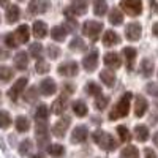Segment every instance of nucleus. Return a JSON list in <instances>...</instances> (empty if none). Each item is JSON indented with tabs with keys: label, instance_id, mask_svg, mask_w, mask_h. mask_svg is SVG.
Returning <instances> with one entry per match:
<instances>
[{
	"label": "nucleus",
	"instance_id": "17",
	"mask_svg": "<svg viewBox=\"0 0 158 158\" xmlns=\"http://www.w3.org/2000/svg\"><path fill=\"white\" fill-rule=\"evenodd\" d=\"M15 36L18 40V43H27L29 41V38H30V29H29V25H19L18 30L15 32Z\"/></svg>",
	"mask_w": 158,
	"mask_h": 158
},
{
	"label": "nucleus",
	"instance_id": "44",
	"mask_svg": "<svg viewBox=\"0 0 158 158\" xmlns=\"http://www.w3.org/2000/svg\"><path fill=\"white\" fill-rule=\"evenodd\" d=\"M48 136V125L46 122H36V138Z\"/></svg>",
	"mask_w": 158,
	"mask_h": 158
},
{
	"label": "nucleus",
	"instance_id": "55",
	"mask_svg": "<svg viewBox=\"0 0 158 158\" xmlns=\"http://www.w3.org/2000/svg\"><path fill=\"white\" fill-rule=\"evenodd\" d=\"M32 158H44V156H43V155H41V153H38V155H33V156H32Z\"/></svg>",
	"mask_w": 158,
	"mask_h": 158
},
{
	"label": "nucleus",
	"instance_id": "32",
	"mask_svg": "<svg viewBox=\"0 0 158 158\" xmlns=\"http://www.w3.org/2000/svg\"><path fill=\"white\" fill-rule=\"evenodd\" d=\"M120 158H139V150L135 146H127L120 152Z\"/></svg>",
	"mask_w": 158,
	"mask_h": 158
},
{
	"label": "nucleus",
	"instance_id": "23",
	"mask_svg": "<svg viewBox=\"0 0 158 158\" xmlns=\"http://www.w3.org/2000/svg\"><path fill=\"white\" fill-rule=\"evenodd\" d=\"M32 30H33V36L35 38H44L48 35V25L44 22H41V21H36L33 24V29Z\"/></svg>",
	"mask_w": 158,
	"mask_h": 158
},
{
	"label": "nucleus",
	"instance_id": "43",
	"mask_svg": "<svg viewBox=\"0 0 158 158\" xmlns=\"http://www.w3.org/2000/svg\"><path fill=\"white\" fill-rule=\"evenodd\" d=\"M36 73H40V74H44V73H48L49 71V63L46 62V60H43V59H40L38 62H36Z\"/></svg>",
	"mask_w": 158,
	"mask_h": 158
},
{
	"label": "nucleus",
	"instance_id": "3",
	"mask_svg": "<svg viewBox=\"0 0 158 158\" xmlns=\"http://www.w3.org/2000/svg\"><path fill=\"white\" fill-rule=\"evenodd\" d=\"M100 32H103V24L101 22H97V21H87L84 25H82V33L85 36H89L92 41H95L98 38Z\"/></svg>",
	"mask_w": 158,
	"mask_h": 158
},
{
	"label": "nucleus",
	"instance_id": "36",
	"mask_svg": "<svg viewBox=\"0 0 158 158\" xmlns=\"http://www.w3.org/2000/svg\"><path fill=\"white\" fill-rule=\"evenodd\" d=\"M41 52H43V46L40 44V43H33V44H30V48H29V54H30V57L40 60V57H41Z\"/></svg>",
	"mask_w": 158,
	"mask_h": 158
},
{
	"label": "nucleus",
	"instance_id": "1",
	"mask_svg": "<svg viewBox=\"0 0 158 158\" xmlns=\"http://www.w3.org/2000/svg\"><path fill=\"white\" fill-rule=\"evenodd\" d=\"M131 97H133V94H130V92L123 94V97L120 98V101H118L115 106H114V109L109 112V120H117V118H120V117H127L128 115Z\"/></svg>",
	"mask_w": 158,
	"mask_h": 158
},
{
	"label": "nucleus",
	"instance_id": "14",
	"mask_svg": "<svg viewBox=\"0 0 158 158\" xmlns=\"http://www.w3.org/2000/svg\"><path fill=\"white\" fill-rule=\"evenodd\" d=\"M67 103H68V97L67 95H60L54 103H52L51 111L54 114H57V115H60V114H63L65 109H67Z\"/></svg>",
	"mask_w": 158,
	"mask_h": 158
},
{
	"label": "nucleus",
	"instance_id": "50",
	"mask_svg": "<svg viewBox=\"0 0 158 158\" xmlns=\"http://www.w3.org/2000/svg\"><path fill=\"white\" fill-rule=\"evenodd\" d=\"M144 158H156V153H155V150H152V149H144Z\"/></svg>",
	"mask_w": 158,
	"mask_h": 158
},
{
	"label": "nucleus",
	"instance_id": "26",
	"mask_svg": "<svg viewBox=\"0 0 158 158\" xmlns=\"http://www.w3.org/2000/svg\"><path fill=\"white\" fill-rule=\"evenodd\" d=\"M135 136L139 142H146L149 139V128L146 125H136L135 128Z\"/></svg>",
	"mask_w": 158,
	"mask_h": 158
},
{
	"label": "nucleus",
	"instance_id": "25",
	"mask_svg": "<svg viewBox=\"0 0 158 158\" xmlns=\"http://www.w3.org/2000/svg\"><path fill=\"white\" fill-rule=\"evenodd\" d=\"M153 70H155V67H153L152 60L144 59V60L141 62V74H142L144 77H150V76L153 74Z\"/></svg>",
	"mask_w": 158,
	"mask_h": 158
},
{
	"label": "nucleus",
	"instance_id": "8",
	"mask_svg": "<svg viewBox=\"0 0 158 158\" xmlns=\"http://www.w3.org/2000/svg\"><path fill=\"white\" fill-rule=\"evenodd\" d=\"M82 67L85 71H94L97 70L98 67V51L94 49L92 52H89V54L82 59Z\"/></svg>",
	"mask_w": 158,
	"mask_h": 158
},
{
	"label": "nucleus",
	"instance_id": "35",
	"mask_svg": "<svg viewBox=\"0 0 158 158\" xmlns=\"http://www.w3.org/2000/svg\"><path fill=\"white\" fill-rule=\"evenodd\" d=\"M85 90H87V94H89L90 97H100V95H101V87H100L97 82H94V81L87 82Z\"/></svg>",
	"mask_w": 158,
	"mask_h": 158
},
{
	"label": "nucleus",
	"instance_id": "54",
	"mask_svg": "<svg viewBox=\"0 0 158 158\" xmlns=\"http://www.w3.org/2000/svg\"><path fill=\"white\" fill-rule=\"evenodd\" d=\"M0 5H8V0H0Z\"/></svg>",
	"mask_w": 158,
	"mask_h": 158
},
{
	"label": "nucleus",
	"instance_id": "5",
	"mask_svg": "<svg viewBox=\"0 0 158 158\" xmlns=\"http://www.w3.org/2000/svg\"><path fill=\"white\" fill-rule=\"evenodd\" d=\"M63 13H65V16H67V18L85 15V13H87V3H85V0H74V2L68 8H65Z\"/></svg>",
	"mask_w": 158,
	"mask_h": 158
},
{
	"label": "nucleus",
	"instance_id": "37",
	"mask_svg": "<svg viewBox=\"0 0 158 158\" xmlns=\"http://www.w3.org/2000/svg\"><path fill=\"white\" fill-rule=\"evenodd\" d=\"M13 70L10 67H0V81L2 82H8L13 79Z\"/></svg>",
	"mask_w": 158,
	"mask_h": 158
},
{
	"label": "nucleus",
	"instance_id": "12",
	"mask_svg": "<svg viewBox=\"0 0 158 158\" xmlns=\"http://www.w3.org/2000/svg\"><path fill=\"white\" fill-rule=\"evenodd\" d=\"M125 36L130 41H138L141 38V25L138 22H130L125 29Z\"/></svg>",
	"mask_w": 158,
	"mask_h": 158
},
{
	"label": "nucleus",
	"instance_id": "52",
	"mask_svg": "<svg viewBox=\"0 0 158 158\" xmlns=\"http://www.w3.org/2000/svg\"><path fill=\"white\" fill-rule=\"evenodd\" d=\"M153 144H155V146L158 147V131H156V133L153 135Z\"/></svg>",
	"mask_w": 158,
	"mask_h": 158
},
{
	"label": "nucleus",
	"instance_id": "49",
	"mask_svg": "<svg viewBox=\"0 0 158 158\" xmlns=\"http://www.w3.org/2000/svg\"><path fill=\"white\" fill-rule=\"evenodd\" d=\"M73 92H74V85H73V84H70V82H65V84H63V87H62V95L70 97Z\"/></svg>",
	"mask_w": 158,
	"mask_h": 158
},
{
	"label": "nucleus",
	"instance_id": "46",
	"mask_svg": "<svg viewBox=\"0 0 158 158\" xmlns=\"http://www.w3.org/2000/svg\"><path fill=\"white\" fill-rule=\"evenodd\" d=\"M48 56H49V59H57L59 56H60V49H59V46H56V44H49L48 46Z\"/></svg>",
	"mask_w": 158,
	"mask_h": 158
},
{
	"label": "nucleus",
	"instance_id": "7",
	"mask_svg": "<svg viewBox=\"0 0 158 158\" xmlns=\"http://www.w3.org/2000/svg\"><path fill=\"white\" fill-rule=\"evenodd\" d=\"M71 123V118L70 117H62L60 120H57L54 123V127H52V133H54V136L57 138H63L65 133H67V130Z\"/></svg>",
	"mask_w": 158,
	"mask_h": 158
},
{
	"label": "nucleus",
	"instance_id": "38",
	"mask_svg": "<svg viewBox=\"0 0 158 158\" xmlns=\"http://www.w3.org/2000/svg\"><path fill=\"white\" fill-rule=\"evenodd\" d=\"M32 147H33L32 141H30V139H24V141L21 142V146H19V153H21L22 156L29 155V153H30V150H32Z\"/></svg>",
	"mask_w": 158,
	"mask_h": 158
},
{
	"label": "nucleus",
	"instance_id": "6",
	"mask_svg": "<svg viewBox=\"0 0 158 158\" xmlns=\"http://www.w3.org/2000/svg\"><path fill=\"white\" fill-rule=\"evenodd\" d=\"M25 85H27V77H21L18 79V81L13 84V87L8 90V97L11 101H16L19 98V95L22 94V90L25 89Z\"/></svg>",
	"mask_w": 158,
	"mask_h": 158
},
{
	"label": "nucleus",
	"instance_id": "2",
	"mask_svg": "<svg viewBox=\"0 0 158 158\" xmlns=\"http://www.w3.org/2000/svg\"><path fill=\"white\" fill-rule=\"evenodd\" d=\"M92 138H94V141L98 144L103 150L111 152V150H114V149L117 147V141H115L109 133H104V131H101V130L95 131V133L92 135Z\"/></svg>",
	"mask_w": 158,
	"mask_h": 158
},
{
	"label": "nucleus",
	"instance_id": "39",
	"mask_svg": "<svg viewBox=\"0 0 158 158\" xmlns=\"http://www.w3.org/2000/svg\"><path fill=\"white\" fill-rule=\"evenodd\" d=\"M11 125V115L3 111V109H0V128H8Z\"/></svg>",
	"mask_w": 158,
	"mask_h": 158
},
{
	"label": "nucleus",
	"instance_id": "20",
	"mask_svg": "<svg viewBox=\"0 0 158 158\" xmlns=\"http://www.w3.org/2000/svg\"><path fill=\"white\" fill-rule=\"evenodd\" d=\"M19 16H21V10H19V6H16V5H8V8H6V15H5L8 24L16 22V21L19 19Z\"/></svg>",
	"mask_w": 158,
	"mask_h": 158
},
{
	"label": "nucleus",
	"instance_id": "4",
	"mask_svg": "<svg viewBox=\"0 0 158 158\" xmlns=\"http://www.w3.org/2000/svg\"><path fill=\"white\" fill-rule=\"evenodd\" d=\"M120 8L130 16H139L142 13V2L141 0H122Z\"/></svg>",
	"mask_w": 158,
	"mask_h": 158
},
{
	"label": "nucleus",
	"instance_id": "9",
	"mask_svg": "<svg viewBox=\"0 0 158 158\" xmlns=\"http://www.w3.org/2000/svg\"><path fill=\"white\" fill-rule=\"evenodd\" d=\"M57 71H59L60 76L71 77V76H76V74H77L79 67H77V63H76V62H63L62 65H59Z\"/></svg>",
	"mask_w": 158,
	"mask_h": 158
},
{
	"label": "nucleus",
	"instance_id": "19",
	"mask_svg": "<svg viewBox=\"0 0 158 158\" xmlns=\"http://www.w3.org/2000/svg\"><path fill=\"white\" fill-rule=\"evenodd\" d=\"M27 65H29V57H27V54L25 52H18V54L15 56V67H16V70H19V71H24L25 68H27Z\"/></svg>",
	"mask_w": 158,
	"mask_h": 158
},
{
	"label": "nucleus",
	"instance_id": "22",
	"mask_svg": "<svg viewBox=\"0 0 158 158\" xmlns=\"http://www.w3.org/2000/svg\"><path fill=\"white\" fill-rule=\"evenodd\" d=\"M73 112L77 115V117H85L87 115V112H89V109H87V104L82 101V100H76L73 104Z\"/></svg>",
	"mask_w": 158,
	"mask_h": 158
},
{
	"label": "nucleus",
	"instance_id": "51",
	"mask_svg": "<svg viewBox=\"0 0 158 158\" xmlns=\"http://www.w3.org/2000/svg\"><path fill=\"white\" fill-rule=\"evenodd\" d=\"M152 30H153V35H155V36H158V22H155V24H153Z\"/></svg>",
	"mask_w": 158,
	"mask_h": 158
},
{
	"label": "nucleus",
	"instance_id": "34",
	"mask_svg": "<svg viewBox=\"0 0 158 158\" xmlns=\"http://www.w3.org/2000/svg\"><path fill=\"white\" fill-rule=\"evenodd\" d=\"M70 49H71V51H85V49H87V44L84 43V40H82V38L76 36V38L71 40Z\"/></svg>",
	"mask_w": 158,
	"mask_h": 158
},
{
	"label": "nucleus",
	"instance_id": "48",
	"mask_svg": "<svg viewBox=\"0 0 158 158\" xmlns=\"http://www.w3.org/2000/svg\"><path fill=\"white\" fill-rule=\"evenodd\" d=\"M146 92L152 97H158V82H149L146 87Z\"/></svg>",
	"mask_w": 158,
	"mask_h": 158
},
{
	"label": "nucleus",
	"instance_id": "10",
	"mask_svg": "<svg viewBox=\"0 0 158 158\" xmlns=\"http://www.w3.org/2000/svg\"><path fill=\"white\" fill-rule=\"evenodd\" d=\"M49 0H30L29 3V11L32 15H43L49 8Z\"/></svg>",
	"mask_w": 158,
	"mask_h": 158
},
{
	"label": "nucleus",
	"instance_id": "11",
	"mask_svg": "<svg viewBox=\"0 0 158 158\" xmlns=\"http://www.w3.org/2000/svg\"><path fill=\"white\" fill-rule=\"evenodd\" d=\"M56 90H57V85L54 82V79L46 77V79H43V81L40 82V92H41V95H44V97L54 95Z\"/></svg>",
	"mask_w": 158,
	"mask_h": 158
},
{
	"label": "nucleus",
	"instance_id": "42",
	"mask_svg": "<svg viewBox=\"0 0 158 158\" xmlns=\"http://www.w3.org/2000/svg\"><path fill=\"white\" fill-rule=\"evenodd\" d=\"M24 100L27 101V103H35V101L38 100V95H36V89H35V87H30L27 92H25Z\"/></svg>",
	"mask_w": 158,
	"mask_h": 158
},
{
	"label": "nucleus",
	"instance_id": "47",
	"mask_svg": "<svg viewBox=\"0 0 158 158\" xmlns=\"http://www.w3.org/2000/svg\"><path fill=\"white\" fill-rule=\"evenodd\" d=\"M5 44H6L10 49L19 46V44H18V40H16V36H15V33H8V35L5 36Z\"/></svg>",
	"mask_w": 158,
	"mask_h": 158
},
{
	"label": "nucleus",
	"instance_id": "24",
	"mask_svg": "<svg viewBox=\"0 0 158 158\" xmlns=\"http://www.w3.org/2000/svg\"><path fill=\"white\" fill-rule=\"evenodd\" d=\"M100 79L104 82V85H106V87H112L114 82H115V74H114L112 70H103L100 73Z\"/></svg>",
	"mask_w": 158,
	"mask_h": 158
},
{
	"label": "nucleus",
	"instance_id": "28",
	"mask_svg": "<svg viewBox=\"0 0 158 158\" xmlns=\"http://www.w3.org/2000/svg\"><path fill=\"white\" fill-rule=\"evenodd\" d=\"M48 153H49L51 156H54V158H62L63 153H65V149H63L62 144H49Z\"/></svg>",
	"mask_w": 158,
	"mask_h": 158
},
{
	"label": "nucleus",
	"instance_id": "15",
	"mask_svg": "<svg viewBox=\"0 0 158 158\" xmlns=\"http://www.w3.org/2000/svg\"><path fill=\"white\" fill-rule=\"evenodd\" d=\"M147 108H149L147 100L144 98L142 95H138L136 97V103H135V114H136V117H142L144 114L147 112Z\"/></svg>",
	"mask_w": 158,
	"mask_h": 158
},
{
	"label": "nucleus",
	"instance_id": "16",
	"mask_svg": "<svg viewBox=\"0 0 158 158\" xmlns=\"http://www.w3.org/2000/svg\"><path fill=\"white\" fill-rule=\"evenodd\" d=\"M104 65L115 70V68H118L122 65V60H120V57H118L117 52H108V54L104 56Z\"/></svg>",
	"mask_w": 158,
	"mask_h": 158
},
{
	"label": "nucleus",
	"instance_id": "33",
	"mask_svg": "<svg viewBox=\"0 0 158 158\" xmlns=\"http://www.w3.org/2000/svg\"><path fill=\"white\" fill-rule=\"evenodd\" d=\"M48 115H49L48 106H46V104H40V106L36 108V111H35V117H36V120H38V122H44L46 118H48Z\"/></svg>",
	"mask_w": 158,
	"mask_h": 158
},
{
	"label": "nucleus",
	"instance_id": "53",
	"mask_svg": "<svg viewBox=\"0 0 158 158\" xmlns=\"http://www.w3.org/2000/svg\"><path fill=\"white\" fill-rule=\"evenodd\" d=\"M156 122H158V120H156V115H155V114H153V115H150V123H153V125H155Z\"/></svg>",
	"mask_w": 158,
	"mask_h": 158
},
{
	"label": "nucleus",
	"instance_id": "40",
	"mask_svg": "<svg viewBox=\"0 0 158 158\" xmlns=\"http://www.w3.org/2000/svg\"><path fill=\"white\" fill-rule=\"evenodd\" d=\"M117 135H118V138H120V141L122 142H128L130 141V131H128V128L127 127H123V125H120V127H117Z\"/></svg>",
	"mask_w": 158,
	"mask_h": 158
},
{
	"label": "nucleus",
	"instance_id": "13",
	"mask_svg": "<svg viewBox=\"0 0 158 158\" xmlns=\"http://www.w3.org/2000/svg\"><path fill=\"white\" fill-rule=\"evenodd\" d=\"M89 138V130L87 127L84 125H79L73 130V133H71V142L77 144V142H84L85 139Z\"/></svg>",
	"mask_w": 158,
	"mask_h": 158
},
{
	"label": "nucleus",
	"instance_id": "18",
	"mask_svg": "<svg viewBox=\"0 0 158 158\" xmlns=\"http://www.w3.org/2000/svg\"><path fill=\"white\" fill-rule=\"evenodd\" d=\"M120 43V36H118L114 30H106L104 32V36H103V44L104 46H115Z\"/></svg>",
	"mask_w": 158,
	"mask_h": 158
},
{
	"label": "nucleus",
	"instance_id": "45",
	"mask_svg": "<svg viewBox=\"0 0 158 158\" xmlns=\"http://www.w3.org/2000/svg\"><path fill=\"white\" fill-rule=\"evenodd\" d=\"M63 29L67 30L68 33H71V32H74L77 29V22L73 18H67V19H65V27Z\"/></svg>",
	"mask_w": 158,
	"mask_h": 158
},
{
	"label": "nucleus",
	"instance_id": "41",
	"mask_svg": "<svg viewBox=\"0 0 158 158\" xmlns=\"http://www.w3.org/2000/svg\"><path fill=\"white\" fill-rule=\"evenodd\" d=\"M108 103H109V98H108V97L100 95V97H97V100H95V108H97L98 111H103L104 108L108 106Z\"/></svg>",
	"mask_w": 158,
	"mask_h": 158
},
{
	"label": "nucleus",
	"instance_id": "27",
	"mask_svg": "<svg viewBox=\"0 0 158 158\" xmlns=\"http://www.w3.org/2000/svg\"><path fill=\"white\" fill-rule=\"evenodd\" d=\"M29 128H30V122H29L27 117L25 115L16 117V130L19 133H25V131H29Z\"/></svg>",
	"mask_w": 158,
	"mask_h": 158
},
{
	"label": "nucleus",
	"instance_id": "30",
	"mask_svg": "<svg viewBox=\"0 0 158 158\" xmlns=\"http://www.w3.org/2000/svg\"><path fill=\"white\" fill-rule=\"evenodd\" d=\"M67 30H65L62 25H56L54 29L51 30V36H52V40H56V41H63L65 40V36H67Z\"/></svg>",
	"mask_w": 158,
	"mask_h": 158
},
{
	"label": "nucleus",
	"instance_id": "31",
	"mask_svg": "<svg viewBox=\"0 0 158 158\" xmlns=\"http://www.w3.org/2000/svg\"><path fill=\"white\" fill-rule=\"evenodd\" d=\"M106 11H108V3H106V0H95V3H94V13L97 16H104L106 15Z\"/></svg>",
	"mask_w": 158,
	"mask_h": 158
},
{
	"label": "nucleus",
	"instance_id": "21",
	"mask_svg": "<svg viewBox=\"0 0 158 158\" xmlns=\"http://www.w3.org/2000/svg\"><path fill=\"white\" fill-rule=\"evenodd\" d=\"M122 52H123V56L127 59V67L131 71V70H133V65H135V59H136V49L128 46V48H123Z\"/></svg>",
	"mask_w": 158,
	"mask_h": 158
},
{
	"label": "nucleus",
	"instance_id": "29",
	"mask_svg": "<svg viewBox=\"0 0 158 158\" xmlns=\"http://www.w3.org/2000/svg\"><path fill=\"white\" fill-rule=\"evenodd\" d=\"M109 22L112 25H120L123 22V15H122V11L120 10H117V8H112L111 13H109Z\"/></svg>",
	"mask_w": 158,
	"mask_h": 158
}]
</instances>
